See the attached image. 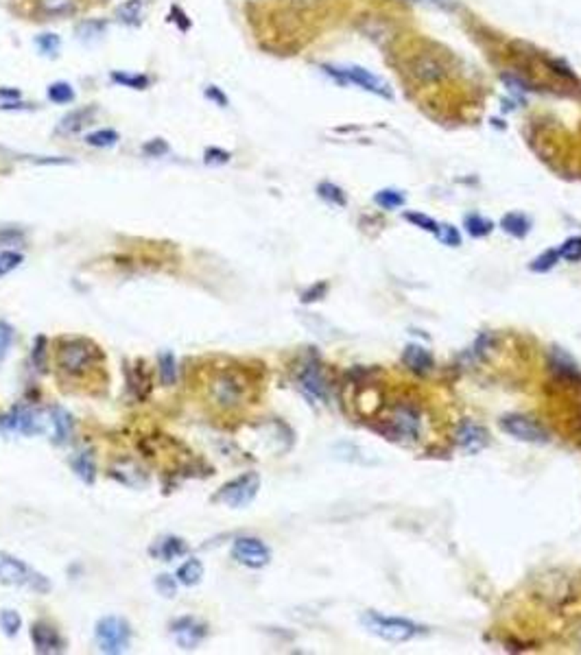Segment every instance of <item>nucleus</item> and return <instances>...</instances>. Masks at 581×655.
Here are the masks:
<instances>
[{
    "instance_id": "obj_1",
    "label": "nucleus",
    "mask_w": 581,
    "mask_h": 655,
    "mask_svg": "<svg viewBox=\"0 0 581 655\" xmlns=\"http://www.w3.org/2000/svg\"><path fill=\"white\" fill-rule=\"evenodd\" d=\"M55 362L64 376L79 378L90 374L103 362V352L92 338L61 336L55 346Z\"/></svg>"
},
{
    "instance_id": "obj_2",
    "label": "nucleus",
    "mask_w": 581,
    "mask_h": 655,
    "mask_svg": "<svg viewBox=\"0 0 581 655\" xmlns=\"http://www.w3.org/2000/svg\"><path fill=\"white\" fill-rule=\"evenodd\" d=\"M208 396L210 402L221 411H234L247 398V382L232 367L216 370L208 380Z\"/></svg>"
},
{
    "instance_id": "obj_3",
    "label": "nucleus",
    "mask_w": 581,
    "mask_h": 655,
    "mask_svg": "<svg viewBox=\"0 0 581 655\" xmlns=\"http://www.w3.org/2000/svg\"><path fill=\"white\" fill-rule=\"evenodd\" d=\"M0 584L16 586V588H29L37 594H46L51 590V581L42 572L33 570L29 564H24L18 557L9 553H0Z\"/></svg>"
},
{
    "instance_id": "obj_4",
    "label": "nucleus",
    "mask_w": 581,
    "mask_h": 655,
    "mask_svg": "<svg viewBox=\"0 0 581 655\" xmlns=\"http://www.w3.org/2000/svg\"><path fill=\"white\" fill-rule=\"evenodd\" d=\"M322 70L341 85L354 83L363 90L380 96V99H387V101L394 99V92L389 88V83H385L378 75H374V72L360 68V66H322Z\"/></svg>"
},
{
    "instance_id": "obj_5",
    "label": "nucleus",
    "mask_w": 581,
    "mask_h": 655,
    "mask_svg": "<svg viewBox=\"0 0 581 655\" xmlns=\"http://www.w3.org/2000/svg\"><path fill=\"white\" fill-rule=\"evenodd\" d=\"M360 622L370 634L387 642H406L420 634V627L416 622H411L406 618H398V616H382L378 612H365Z\"/></svg>"
},
{
    "instance_id": "obj_6",
    "label": "nucleus",
    "mask_w": 581,
    "mask_h": 655,
    "mask_svg": "<svg viewBox=\"0 0 581 655\" xmlns=\"http://www.w3.org/2000/svg\"><path fill=\"white\" fill-rule=\"evenodd\" d=\"M94 638L103 653H112V655L125 653L131 642V627L125 618L105 616L96 622Z\"/></svg>"
},
{
    "instance_id": "obj_7",
    "label": "nucleus",
    "mask_w": 581,
    "mask_h": 655,
    "mask_svg": "<svg viewBox=\"0 0 581 655\" xmlns=\"http://www.w3.org/2000/svg\"><path fill=\"white\" fill-rule=\"evenodd\" d=\"M258 490H260V476L256 472H245L232 478L230 483H225L223 488L216 492L214 502H223L232 509H240V507H247L256 498Z\"/></svg>"
},
{
    "instance_id": "obj_8",
    "label": "nucleus",
    "mask_w": 581,
    "mask_h": 655,
    "mask_svg": "<svg viewBox=\"0 0 581 655\" xmlns=\"http://www.w3.org/2000/svg\"><path fill=\"white\" fill-rule=\"evenodd\" d=\"M0 430L20 435H40L46 430L44 415L31 406H13L7 415H0Z\"/></svg>"
},
{
    "instance_id": "obj_9",
    "label": "nucleus",
    "mask_w": 581,
    "mask_h": 655,
    "mask_svg": "<svg viewBox=\"0 0 581 655\" xmlns=\"http://www.w3.org/2000/svg\"><path fill=\"white\" fill-rule=\"evenodd\" d=\"M232 557L238 564L258 570L271 562V550L258 538H238L232 546Z\"/></svg>"
},
{
    "instance_id": "obj_10",
    "label": "nucleus",
    "mask_w": 581,
    "mask_h": 655,
    "mask_svg": "<svg viewBox=\"0 0 581 655\" xmlns=\"http://www.w3.org/2000/svg\"><path fill=\"white\" fill-rule=\"evenodd\" d=\"M500 428L512 435L514 439L524 442V444H536V446H544L548 442V432L536 424L534 420H529L524 415H507L500 420Z\"/></svg>"
},
{
    "instance_id": "obj_11",
    "label": "nucleus",
    "mask_w": 581,
    "mask_h": 655,
    "mask_svg": "<svg viewBox=\"0 0 581 655\" xmlns=\"http://www.w3.org/2000/svg\"><path fill=\"white\" fill-rule=\"evenodd\" d=\"M171 634L182 649H197L208 636V625L195 616H182L171 622Z\"/></svg>"
},
{
    "instance_id": "obj_12",
    "label": "nucleus",
    "mask_w": 581,
    "mask_h": 655,
    "mask_svg": "<svg viewBox=\"0 0 581 655\" xmlns=\"http://www.w3.org/2000/svg\"><path fill=\"white\" fill-rule=\"evenodd\" d=\"M31 640H33L35 651L42 653V655H48V653H64V651H66V642H64V638L59 636V632H57V629H55L53 625H48V622H44V620H40V622H35V625L31 627Z\"/></svg>"
},
{
    "instance_id": "obj_13",
    "label": "nucleus",
    "mask_w": 581,
    "mask_h": 655,
    "mask_svg": "<svg viewBox=\"0 0 581 655\" xmlns=\"http://www.w3.org/2000/svg\"><path fill=\"white\" fill-rule=\"evenodd\" d=\"M406 68H409V75L413 77L416 81H420V83H435V81L444 79V75H446L444 64L440 59L430 57V55L413 57V59L409 61Z\"/></svg>"
},
{
    "instance_id": "obj_14",
    "label": "nucleus",
    "mask_w": 581,
    "mask_h": 655,
    "mask_svg": "<svg viewBox=\"0 0 581 655\" xmlns=\"http://www.w3.org/2000/svg\"><path fill=\"white\" fill-rule=\"evenodd\" d=\"M392 430L400 439H416L420 432V415L416 408L411 406H398L392 413Z\"/></svg>"
},
{
    "instance_id": "obj_15",
    "label": "nucleus",
    "mask_w": 581,
    "mask_h": 655,
    "mask_svg": "<svg viewBox=\"0 0 581 655\" xmlns=\"http://www.w3.org/2000/svg\"><path fill=\"white\" fill-rule=\"evenodd\" d=\"M96 114V107L94 105H88V107H79V110H72L68 114H64L59 118V123L55 127V134L57 136H75L79 131H83Z\"/></svg>"
},
{
    "instance_id": "obj_16",
    "label": "nucleus",
    "mask_w": 581,
    "mask_h": 655,
    "mask_svg": "<svg viewBox=\"0 0 581 655\" xmlns=\"http://www.w3.org/2000/svg\"><path fill=\"white\" fill-rule=\"evenodd\" d=\"M300 386L302 391L312 398V400H326L328 398V384H326V378L319 370V365H315V362H308V365L302 370L300 374Z\"/></svg>"
},
{
    "instance_id": "obj_17",
    "label": "nucleus",
    "mask_w": 581,
    "mask_h": 655,
    "mask_svg": "<svg viewBox=\"0 0 581 655\" xmlns=\"http://www.w3.org/2000/svg\"><path fill=\"white\" fill-rule=\"evenodd\" d=\"M127 386L136 400H144L151 394V374L142 360H136L134 365L127 367Z\"/></svg>"
},
{
    "instance_id": "obj_18",
    "label": "nucleus",
    "mask_w": 581,
    "mask_h": 655,
    "mask_svg": "<svg viewBox=\"0 0 581 655\" xmlns=\"http://www.w3.org/2000/svg\"><path fill=\"white\" fill-rule=\"evenodd\" d=\"M457 444L468 452H479L488 446V432L476 424H464L457 432Z\"/></svg>"
},
{
    "instance_id": "obj_19",
    "label": "nucleus",
    "mask_w": 581,
    "mask_h": 655,
    "mask_svg": "<svg viewBox=\"0 0 581 655\" xmlns=\"http://www.w3.org/2000/svg\"><path fill=\"white\" fill-rule=\"evenodd\" d=\"M149 553L153 557H158V560H162V562H171V560H177V557L186 555L188 546H186V542L182 538L168 536V538H162L158 544H153Z\"/></svg>"
},
{
    "instance_id": "obj_20",
    "label": "nucleus",
    "mask_w": 581,
    "mask_h": 655,
    "mask_svg": "<svg viewBox=\"0 0 581 655\" xmlns=\"http://www.w3.org/2000/svg\"><path fill=\"white\" fill-rule=\"evenodd\" d=\"M79 9V0H37V11L44 18H68Z\"/></svg>"
},
{
    "instance_id": "obj_21",
    "label": "nucleus",
    "mask_w": 581,
    "mask_h": 655,
    "mask_svg": "<svg viewBox=\"0 0 581 655\" xmlns=\"http://www.w3.org/2000/svg\"><path fill=\"white\" fill-rule=\"evenodd\" d=\"M107 33V22L101 18H90L77 24L75 35L81 44H96L99 40H103V35Z\"/></svg>"
},
{
    "instance_id": "obj_22",
    "label": "nucleus",
    "mask_w": 581,
    "mask_h": 655,
    "mask_svg": "<svg viewBox=\"0 0 581 655\" xmlns=\"http://www.w3.org/2000/svg\"><path fill=\"white\" fill-rule=\"evenodd\" d=\"M402 360H404V365L411 372H416V374H426L433 367L430 354L424 348H420V346H406V350L402 354Z\"/></svg>"
},
{
    "instance_id": "obj_23",
    "label": "nucleus",
    "mask_w": 581,
    "mask_h": 655,
    "mask_svg": "<svg viewBox=\"0 0 581 655\" xmlns=\"http://www.w3.org/2000/svg\"><path fill=\"white\" fill-rule=\"evenodd\" d=\"M142 16H144V3H142V0H125V3L116 9L118 22H123L125 27H140Z\"/></svg>"
},
{
    "instance_id": "obj_24",
    "label": "nucleus",
    "mask_w": 581,
    "mask_h": 655,
    "mask_svg": "<svg viewBox=\"0 0 581 655\" xmlns=\"http://www.w3.org/2000/svg\"><path fill=\"white\" fill-rule=\"evenodd\" d=\"M110 79L116 85H123L129 90H147L151 85V77L142 75V72H125V70H112Z\"/></svg>"
},
{
    "instance_id": "obj_25",
    "label": "nucleus",
    "mask_w": 581,
    "mask_h": 655,
    "mask_svg": "<svg viewBox=\"0 0 581 655\" xmlns=\"http://www.w3.org/2000/svg\"><path fill=\"white\" fill-rule=\"evenodd\" d=\"M72 470H75V474L83 483L92 485L94 478H96V464H94L92 452H79L75 459H72Z\"/></svg>"
},
{
    "instance_id": "obj_26",
    "label": "nucleus",
    "mask_w": 581,
    "mask_h": 655,
    "mask_svg": "<svg viewBox=\"0 0 581 655\" xmlns=\"http://www.w3.org/2000/svg\"><path fill=\"white\" fill-rule=\"evenodd\" d=\"M500 228H503L507 234H512V236H516V238H522V236L529 234L531 223H529V218H527L524 214L512 212V214H505V216H503Z\"/></svg>"
},
{
    "instance_id": "obj_27",
    "label": "nucleus",
    "mask_w": 581,
    "mask_h": 655,
    "mask_svg": "<svg viewBox=\"0 0 581 655\" xmlns=\"http://www.w3.org/2000/svg\"><path fill=\"white\" fill-rule=\"evenodd\" d=\"M51 420H53V428H55V444L68 442L70 435H72V418L68 415V411L53 408Z\"/></svg>"
},
{
    "instance_id": "obj_28",
    "label": "nucleus",
    "mask_w": 581,
    "mask_h": 655,
    "mask_svg": "<svg viewBox=\"0 0 581 655\" xmlns=\"http://www.w3.org/2000/svg\"><path fill=\"white\" fill-rule=\"evenodd\" d=\"M177 579L184 586H197L204 579V564L199 560H188L177 568Z\"/></svg>"
},
{
    "instance_id": "obj_29",
    "label": "nucleus",
    "mask_w": 581,
    "mask_h": 655,
    "mask_svg": "<svg viewBox=\"0 0 581 655\" xmlns=\"http://www.w3.org/2000/svg\"><path fill=\"white\" fill-rule=\"evenodd\" d=\"M158 372L164 386H171L177 380V362L171 352H162L158 356Z\"/></svg>"
},
{
    "instance_id": "obj_30",
    "label": "nucleus",
    "mask_w": 581,
    "mask_h": 655,
    "mask_svg": "<svg viewBox=\"0 0 581 655\" xmlns=\"http://www.w3.org/2000/svg\"><path fill=\"white\" fill-rule=\"evenodd\" d=\"M118 140L120 136L116 129H96V131L86 134V144H90L94 149H112Z\"/></svg>"
},
{
    "instance_id": "obj_31",
    "label": "nucleus",
    "mask_w": 581,
    "mask_h": 655,
    "mask_svg": "<svg viewBox=\"0 0 581 655\" xmlns=\"http://www.w3.org/2000/svg\"><path fill=\"white\" fill-rule=\"evenodd\" d=\"M46 96H48V101H53L57 105H68V103L75 101V90H72V85L68 81H55V83L48 85Z\"/></svg>"
},
{
    "instance_id": "obj_32",
    "label": "nucleus",
    "mask_w": 581,
    "mask_h": 655,
    "mask_svg": "<svg viewBox=\"0 0 581 655\" xmlns=\"http://www.w3.org/2000/svg\"><path fill=\"white\" fill-rule=\"evenodd\" d=\"M464 228L468 230V234H470V236L481 238V236H488V234L494 230V223H492V221H488V218H486V216H481V214H468V216H466V221H464Z\"/></svg>"
},
{
    "instance_id": "obj_33",
    "label": "nucleus",
    "mask_w": 581,
    "mask_h": 655,
    "mask_svg": "<svg viewBox=\"0 0 581 655\" xmlns=\"http://www.w3.org/2000/svg\"><path fill=\"white\" fill-rule=\"evenodd\" d=\"M35 46L44 57H57L59 48H61V40L57 33H40L35 37Z\"/></svg>"
},
{
    "instance_id": "obj_34",
    "label": "nucleus",
    "mask_w": 581,
    "mask_h": 655,
    "mask_svg": "<svg viewBox=\"0 0 581 655\" xmlns=\"http://www.w3.org/2000/svg\"><path fill=\"white\" fill-rule=\"evenodd\" d=\"M317 195H319L322 199H326L328 203L339 206V208H344V206L348 203L346 192H344L341 188H339V186L330 184V182H322V184L317 186Z\"/></svg>"
},
{
    "instance_id": "obj_35",
    "label": "nucleus",
    "mask_w": 581,
    "mask_h": 655,
    "mask_svg": "<svg viewBox=\"0 0 581 655\" xmlns=\"http://www.w3.org/2000/svg\"><path fill=\"white\" fill-rule=\"evenodd\" d=\"M374 201H376L382 210H394V208L404 206V195H402L400 190L387 188V190L376 192V195H374Z\"/></svg>"
},
{
    "instance_id": "obj_36",
    "label": "nucleus",
    "mask_w": 581,
    "mask_h": 655,
    "mask_svg": "<svg viewBox=\"0 0 581 655\" xmlns=\"http://www.w3.org/2000/svg\"><path fill=\"white\" fill-rule=\"evenodd\" d=\"M22 627V618L13 610H0V629L5 632V636L13 638Z\"/></svg>"
},
{
    "instance_id": "obj_37",
    "label": "nucleus",
    "mask_w": 581,
    "mask_h": 655,
    "mask_svg": "<svg viewBox=\"0 0 581 655\" xmlns=\"http://www.w3.org/2000/svg\"><path fill=\"white\" fill-rule=\"evenodd\" d=\"M168 151H171V147H168V142L164 138H151L142 144V153L147 158H164Z\"/></svg>"
},
{
    "instance_id": "obj_38",
    "label": "nucleus",
    "mask_w": 581,
    "mask_h": 655,
    "mask_svg": "<svg viewBox=\"0 0 581 655\" xmlns=\"http://www.w3.org/2000/svg\"><path fill=\"white\" fill-rule=\"evenodd\" d=\"M558 254H560V258H564V260H568V262L581 260V236L568 238V240L564 242V245L558 249Z\"/></svg>"
},
{
    "instance_id": "obj_39",
    "label": "nucleus",
    "mask_w": 581,
    "mask_h": 655,
    "mask_svg": "<svg viewBox=\"0 0 581 655\" xmlns=\"http://www.w3.org/2000/svg\"><path fill=\"white\" fill-rule=\"evenodd\" d=\"M404 218H406L409 223H413L416 228L426 230V232H433V234H438V230H440V225L435 223L430 216H426V214H422V212H404Z\"/></svg>"
},
{
    "instance_id": "obj_40",
    "label": "nucleus",
    "mask_w": 581,
    "mask_h": 655,
    "mask_svg": "<svg viewBox=\"0 0 581 655\" xmlns=\"http://www.w3.org/2000/svg\"><path fill=\"white\" fill-rule=\"evenodd\" d=\"M438 238L442 240V245H448V247H459V245H462V234H459V230L454 225H450V223L440 225Z\"/></svg>"
},
{
    "instance_id": "obj_41",
    "label": "nucleus",
    "mask_w": 581,
    "mask_h": 655,
    "mask_svg": "<svg viewBox=\"0 0 581 655\" xmlns=\"http://www.w3.org/2000/svg\"><path fill=\"white\" fill-rule=\"evenodd\" d=\"M558 260H560V254L555 249H548L546 254H542L540 258H536L534 262H531V269L538 271V273H544V271L553 269V266L558 264Z\"/></svg>"
},
{
    "instance_id": "obj_42",
    "label": "nucleus",
    "mask_w": 581,
    "mask_h": 655,
    "mask_svg": "<svg viewBox=\"0 0 581 655\" xmlns=\"http://www.w3.org/2000/svg\"><path fill=\"white\" fill-rule=\"evenodd\" d=\"M204 162L208 166H223L230 162V153L225 149H219V147H208L204 151Z\"/></svg>"
},
{
    "instance_id": "obj_43",
    "label": "nucleus",
    "mask_w": 581,
    "mask_h": 655,
    "mask_svg": "<svg viewBox=\"0 0 581 655\" xmlns=\"http://www.w3.org/2000/svg\"><path fill=\"white\" fill-rule=\"evenodd\" d=\"M22 264V254L18 252H0V276L13 271L16 266Z\"/></svg>"
},
{
    "instance_id": "obj_44",
    "label": "nucleus",
    "mask_w": 581,
    "mask_h": 655,
    "mask_svg": "<svg viewBox=\"0 0 581 655\" xmlns=\"http://www.w3.org/2000/svg\"><path fill=\"white\" fill-rule=\"evenodd\" d=\"M13 336H16L13 328L7 321H0V360L7 356V352L13 343Z\"/></svg>"
},
{
    "instance_id": "obj_45",
    "label": "nucleus",
    "mask_w": 581,
    "mask_h": 655,
    "mask_svg": "<svg viewBox=\"0 0 581 655\" xmlns=\"http://www.w3.org/2000/svg\"><path fill=\"white\" fill-rule=\"evenodd\" d=\"M204 96H206V99H208L210 103H214L216 107H228V105H230L228 94H225L219 85H206Z\"/></svg>"
},
{
    "instance_id": "obj_46",
    "label": "nucleus",
    "mask_w": 581,
    "mask_h": 655,
    "mask_svg": "<svg viewBox=\"0 0 581 655\" xmlns=\"http://www.w3.org/2000/svg\"><path fill=\"white\" fill-rule=\"evenodd\" d=\"M155 588H158V592H160L162 596H166V598H173V596L177 594L175 579H173L171 574H160V577L155 579Z\"/></svg>"
},
{
    "instance_id": "obj_47",
    "label": "nucleus",
    "mask_w": 581,
    "mask_h": 655,
    "mask_svg": "<svg viewBox=\"0 0 581 655\" xmlns=\"http://www.w3.org/2000/svg\"><path fill=\"white\" fill-rule=\"evenodd\" d=\"M33 362L40 372H44L46 367V338L44 336H37L35 338V346H33Z\"/></svg>"
},
{
    "instance_id": "obj_48",
    "label": "nucleus",
    "mask_w": 581,
    "mask_h": 655,
    "mask_svg": "<svg viewBox=\"0 0 581 655\" xmlns=\"http://www.w3.org/2000/svg\"><path fill=\"white\" fill-rule=\"evenodd\" d=\"M24 238V232L20 228H0V245H16Z\"/></svg>"
},
{
    "instance_id": "obj_49",
    "label": "nucleus",
    "mask_w": 581,
    "mask_h": 655,
    "mask_svg": "<svg viewBox=\"0 0 581 655\" xmlns=\"http://www.w3.org/2000/svg\"><path fill=\"white\" fill-rule=\"evenodd\" d=\"M168 20L171 22H175L177 24V29L182 31V33H186L188 29H190V18L184 13V9L182 7H171V16H168Z\"/></svg>"
},
{
    "instance_id": "obj_50",
    "label": "nucleus",
    "mask_w": 581,
    "mask_h": 655,
    "mask_svg": "<svg viewBox=\"0 0 581 655\" xmlns=\"http://www.w3.org/2000/svg\"><path fill=\"white\" fill-rule=\"evenodd\" d=\"M548 64L555 68V72H558V75H562V77H566V79L575 81V72H573L566 64H562V61H558V59H548Z\"/></svg>"
},
{
    "instance_id": "obj_51",
    "label": "nucleus",
    "mask_w": 581,
    "mask_h": 655,
    "mask_svg": "<svg viewBox=\"0 0 581 655\" xmlns=\"http://www.w3.org/2000/svg\"><path fill=\"white\" fill-rule=\"evenodd\" d=\"M18 99H22V92L18 90V88H0V101H18Z\"/></svg>"
},
{
    "instance_id": "obj_52",
    "label": "nucleus",
    "mask_w": 581,
    "mask_h": 655,
    "mask_svg": "<svg viewBox=\"0 0 581 655\" xmlns=\"http://www.w3.org/2000/svg\"><path fill=\"white\" fill-rule=\"evenodd\" d=\"M35 105H31V103H24V101H5L3 105H0V110L3 112H16V110H33Z\"/></svg>"
},
{
    "instance_id": "obj_53",
    "label": "nucleus",
    "mask_w": 581,
    "mask_h": 655,
    "mask_svg": "<svg viewBox=\"0 0 581 655\" xmlns=\"http://www.w3.org/2000/svg\"><path fill=\"white\" fill-rule=\"evenodd\" d=\"M324 290H326V284H322V286H315V288L306 290L302 300H304V302H312V300H317V295H319V293H324Z\"/></svg>"
},
{
    "instance_id": "obj_54",
    "label": "nucleus",
    "mask_w": 581,
    "mask_h": 655,
    "mask_svg": "<svg viewBox=\"0 0 581 655\" xmlns=\"http://www.w3.org/2000/svg\"><path fill=\"white\" fill-rule=\"evenodd\" d=\"M577 640H579V644H581V627H579V632H577Z\"/></svg>"
}]
</instances>
